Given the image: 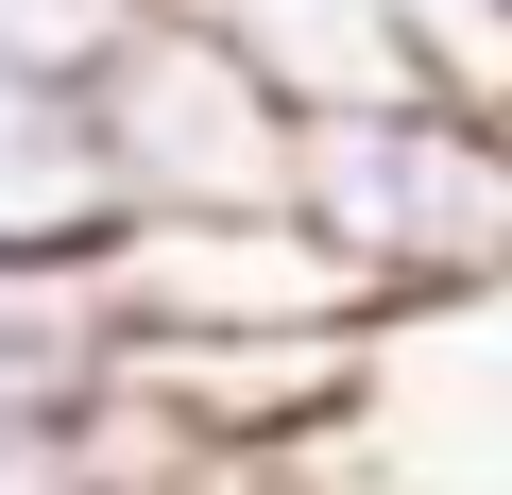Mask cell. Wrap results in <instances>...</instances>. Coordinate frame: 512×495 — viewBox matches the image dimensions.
<instances>
[{
	"instance_id": "obj_1",
	"label": "cell",
	"mask_w": 512,
	"mask_h": 495,
	"mask_svg": "<svg viewBox=\"0 0 512 495\" xmlns=\"http://www.w3.org/2000/svg\"><path fill=\"white\" fill-rule=\"evenodd\" d=\"M291 222L342 257V291H359L376 325L495 308V274H512V137H478V120H444V103L291 120Z\"/></svg>"
},
{
	"instance_id": "obj_2",
	"label": "cell",
	"mask_w": 512,
	"mask_h": 495,
	"mask_svg": "<svg viewBox=\"0 0 512 495\" xmlns=\"http://www.w3.org/2000/svg\"><path fill=\"white\" fill-rule=\"evenodd\" d=\"M69 103H86V154H103L120 222H274L291 205V103L171 0H137L69 69Z\"/></svg>"
},
{
	"instance_id": "obj_3",
	"label": "cell",
	"mask_w": 512,
	"mask_h": 495,
	"mask_svg": "<svg viewBox=\"0 0 512 495\" xmlns=\"http://www.w3.org/2000/svg\"><path fill=\"white\" fill-rule=\"evenodd\" d=\"M120 342H308V325H376L342 291V257L274 205V222H120L86 257Z\"/></svg>"
},
{
	"instance_id": "obj_4",
	"label": "cell",
	"mask_w": 512,
	"mask_h": 495,
	"mask_svg": "<svg viewBox=\"0 0 512 495\" xmlns=\"http://www.w3.org/2000/svg\"><path fill=\"white\" fill-rule=\"evenodd\" d=\"M103 239H120V205H103V154H86L69 69L0 52V257H18V274H86Z\"/></svg>"
},
{
	"instance_id": "obj_5",
	"label": "cell",
	"mask_w": 512,
	"mask_h": 495,
	"mask_svg": "<svg viewBox=\"0 0 512 495\" xmlns=\"http://www.w3.org/2000/svg\"><path fill=\"white\" fill-rule=\"evenodd\" d=\"M376 18H393L410 103H444V120L512 137V0H376Z\"/></svg>"
},
{
	"instance_id": "obj_6",
	"label": "cell",
	"mask_w": 512,
	"mask_h": 495,
	"mask_svg": "<svg viewBox=\"0 0 512 495\" xmlns=\"http://www.w3.org/2000/svg\"><path fill=\"white\" fill-rule=\"evenodd\" d=\"M120 18H137V0H0V52H18V69H86Z\"/></svg>"
},
{
	"instance_id": "obj_7",
	"label": "cell",
	"mask_w": 512,
	"mask_h": 495,
	"mask_svg": "<svg viewBox=\"0 0 512 495\" xmlns=\"http://www.w3.org/2000/svg\"><path fill=\"white\" fill-rule=\"evenodd\" d=\"M188 495H291V461H205Z\"/></svg>"
}]
</instances>
